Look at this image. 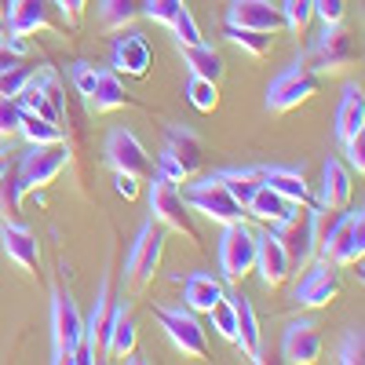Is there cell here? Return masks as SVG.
Here are the masks:
<instances>
[{
    "instance_id": "obj_1",
    "label": "cell",
    "mask_w": 365,
    "mask_h": 365,
    "mask_svg": "<svg viewBox=\"0 0 365 365\" xmlns=\"http://www.w3.org/2000/svg\"><path fill=\"white\" fill-rule=\"evenodd\" d=\"M84 340V318L77 311V303L70 292L58 289L51 296V361L55 365H70L73 351Z\"/></svg>"
},
{
    "instance_id": "obj_2",
    "label": "cell",
    "mask_w": 365,
    "mask_h": 365,
    "mask_svg": "<svg viewBox=\"0 0 365 365\" xmlns=\"http://www.w3.org/2000/svg\"><path fill=\"white\" fill-rule=\"evenodd\" d=\"M256 267V234L245 223H223V237H220V270L230 285L245 282Z\"/></svg>"
},
{
    "instance_id": "obj_3",
    "label": "cell",
    "mask_w": 365,
    "mask_h": 365,
    "mask_svg": "<svg viewBox=\"0 0 365 365\" xmlns=\"http://www.w3.org/2000/svg\"><path fill=\"white\" fill-rule=\"evenodd\" d=\"M314 91H318V73L299 58V63H292L289 70H282L278 77L270 81V88H267V110L289 113L299 103H307Z\"/></svg>"
},
{
    "instance_id": "obj_4",
    "label": "cell",
    "mask_w": 365,
    "mask_h": 365,
    "mask_svg": "<svg viewBox=\"0 0 365 365\" xmlns=\"http://www.w3.org/2000/svg\"><path fill=\"white\" fill-rule=\"evenodd\" d=\"M182 201H187L190 212H201V216L216 220V223H237L241 216H245V208L227 194V187L216 175H205V179L190 182V187L182 190Z\"/></svg>"
},
{
    "instance_id": "obj_5",
    "label": "cell",
    "mask_w": 365,
    "mask_h": 365,
    "mask_svg": "<svg viewBox=\"0 0 365 365\" xmlns=\"http://www.w3.org/2000/svg\"><path fill=\"white\" fill-rule=\"evenodd\" d=\"M361 256H365V208L358 205L340 216L322 259H329L332 267H358Z\"/></svg>"
},
{
    "instance_id": "obj_6",
    "label": "cell",
    "mask_w": 365,
    "mask_h": 365,
    "mask_svg": "<svg viewBox=\"0 0 365 365\" xmlns=\"http://www.w3.org/2000/svg\"><path fill=\"white\" fill-rule=\"evenodd\" d=\"M70 161V146L63 143H44V146H29V154L15 165L19 179H22V190H44L48 182H55V175L66 168Z\"/></svg>"
},
{
    "instance_id": "obj_7",
    "label": "cell",
    "mask_w": 365,
    "mask_h": 365,
    "mask_svg": "<svg viewBox=\"0 0 365 365\" xmlns=\"http://www.w3.org/2000/svg\"><path fill=\"white\" fill-rule=\"evenodd\" d=\"M150 212H154V220L179 230V234H187L190 241H197V223L190 216V208L187 201H182V194L175 190V182H168L165 175H154V182H150Z\"/></svg>"
},
{
    "instance_id": "obj_8",
    "label": "cell",
    "mask_w": 365,
    "mask_h": 365,
    "mask_svg": "<svg viewBox=\"0 0 365 365\" xmlns=\"http://www.w3.org/2000/svg\"><path fill=\"white\" fill-rule=\"evenodd\" d=\"M161 252H165V230H158L154 220H150L139 230V237L132 241V252H128V263H125V282L132 289H146L150 282H154Z\"/></svg>"
},
{
    "instance_id": "obj_9",
    "label": "cell",
    "mask_w": 365,
    "mask_h": 365,
    "mask_svg": "<svg viewBox=\"0 0 365 365\" xmlns=\"http://www.w3.org/2000/svg\"><path fill=\"white\" fill-rule=\"evenodd\" d=\"M158 322L165 329V336L172 340L175 351H182L194 361H205L208 358V344H205V329L201 322L194 318L190 307H161L158 311Z\"/></svg>"
},
{
    "instance_id": "obj_10",
    "label": "cell",
    "mask_w": 365,
    "mask_h": 365,
    "mask_svg": "<svg viewBox=\"0 0 365 365\" xmlns=\"http://www.w3.org/2000/svg\"><path fill=\"white\" fill-rule=\"evenodd\" d=\"M358 58V48L351 41L347 29L340 26H325V34L318 37V44L311 48V55L303 58L314 73H336V70H347Z\"/></svg>"
},
{
    "instance_id": "obj_11",
    "label": "cell",
    "mask_w": 365,
    "mask_h": 365,
    "mask_svg": "<svg viewBox=\"0 0 365 365\" xmlns=\"http://www.w3.org/2000/svg\"><path fill=\"white\" fill-rule=\"evenodd\" d=\"M303 270L307 274L296 285V303L299 307H329L340 296V274H336L340 267H332L329 259H318V263H307Z\"/></svg>"
},
{
    "instance_id": "obj_12",
    "label": "cell",
    "mask_w": 365,
    "mask_h": 365,
    "mask_svg": "<svg viewBox=\"0 0 365 365\" xmlns=\"http://www.w3.org/2000/svg\"><path fill=\"white\" fill-rule=\"evenodd\" d=\"M106 161L113 172H128V175H150V154L139 143V135L132 128H113L106 139Z\"/></svg>"
},
{
    "instance_id": "obj_13",
    "label": "cell",
    "mask_w": 365,
    "mask_h": 365,
    "mask_svg": "<svg viewBox=\"0 0 365 365\" xmlns=\"http://www.w3.org/2000/svg\"><path fill=\"white\" fill-rule=\"evenodd\" d=\"M252 270H259V282H263L267 289H278V285L289 282L292 259H289L285 245L278 241V234H274V230L256 234V267H252Z\"/></svg>"
},
{
    "instance_id": "obj_14",
    "label": "cell",
    "mask_w": 365,
    "mask_h": 365,
    "mask_svg": "<svg viewBox=\"0 0 365 365\" xmlns=\"http://www.w3.org/2000/svg\"><path fill=\"white\" fill-rule=\"evenodd\" d=\"M270 230L278 234V241L285 245V252L292 259V270H303V267L314 259V237H311V223H307V205H303V216H299V208H296L289 220L274 223Z\"/></svg>"
},
{
    "instance_id": "obj_15",
    "label": "cell",
    "mask_w": 365,
    "mask_h": 365,
    "mask_svg": "<svg viewBox=\"0 0 365 365\" xmlns=\"http://www.w3.org/2000/svg\"><path fill=\"white\" fill-rule=\"evenodd\" d=\"M282 358L289 365H314L322 358V336H318V325L299 318L285 329V340H282Z\"/></svg>"
},
{
    "instance_id": "obj_16",
    "label": "cell",
    "mask_w": 365,
    "mask_h": 365,
    "mask_svg": "<svg viewBox=\"0 0 365 365\" xmlns=\"http://www.w3.org/2000/svg\"><path fill=\"white\" fill-rule=\"evenodd\" d=\"M227 22L230 26H249V29H263V34H278L285 26L282 11L270 4V0H230L227 8Z\"/></svg>"
},
{
    "instance_id": "obj_17",
    "label": "cell",
    "mask_w": 365,
    "mask_h": 365,
    "mask_svg": "<svg viewBox=\"0 0 365 365\" xmlns=\"http://www.w3.org/2000/svg\"><path fill=\"white\" fill-rule=\"evenodd\" d=\"M150 63H154V55H150V44L143 34L128 29L125 37H117L113 44V70L125 73V77H146L150 73Z\"/></svg>"
},
{
    "instance_id": "obj_18",
    "label": "cell",
    "mask_w": 365,
    "mask_h": 365,
    "mask_svg": "<svg viewBox=\"0 0 365 365\" xmlns=\"http://www.w3.org/2000/svg\"><path fill=\"white\" fill-rule=\"evenodd\" d=\"M106 332H110V285L103 282L96 292V303H91V314L84 318V340H81L91 361L106 358Z\"/></svg>"
},
{
    "instance_id": "obj_19",
    "label": "cell",
    "mask_w": 365,
    "mask_h": 365,
    "mask_svg": "<svg viewBox=\"0 0 365 365\" xmlns=\"http://www.w3.org/2000/svg\"><path fill=\"white\" fill-rule=\"evenodd\" d=\"M0 241H4L8 259H15L22 270L34 274L41 267V245H37V237H34L29 227H22L15 220H4V227H0Z\"/></svg>"
},
{
    "instance_id": "obj_20",
    "label": "cell",
    "mask_w": 365,
    "mask_h": 365,
    "mask_svg": "<svg viewBox=\"0 0 365 365\" xmlns=\"http://www.w3.org/2000/svg\"><path fill=\"white\" fill-rule=\"evenodd\" d=\"M230 303H234V318H237V347L245 351V358L249 361H263V332H259V318H256V311H252V299H245L241 292H234L230 296Z\"/></svg>"
},
{
    "instance_id": "obj_21",
    "label": "cell",
    "mask_w": 365,
    "mask_h": 365,
    "mask_svg": "<svg viewBox=\"0 0 365 365\" xmlns=\"http://www.w3.org/2000/svg\"><path fill=\"white\" fill-rule=\"evenodd\" d=\"M135 344H139V332H135L128 303H113L110 332H106V358H128V354H135Z\"/></svg>"
},
{
    "instance_id": "obj_22",
    "label": "cell",
    "mask_w": 365,
    "mask_h": 365,
    "mask_svg": "<svg viewBox=\"0 0 365 365\" xmlns=\"http://www.w3.org/2000/svg\"><path fill=\"white\" fill-rule=\"evenodd\" d=\"M165 154H168L182 172H187V175H197L201 165H205V146H201V139H197L190 128H182V125L168 128V146H165Z\"/></svg>"
},
{
    "instance_id": "obj_23",
    "label": "cell",
    "mask_w": 365,
    "mask_h": 365,
    "mask_svg": "<svg viewBox=\"0 0 365 365\" xmlns=\"http://www.w3.org/2000/svg\"><path fill=\"white\" fill-rule=\"evenodd\" d=\"M351 190H354V182H351V172L344 168V161L329 158L322 165V205L332 212H344L351 205Z\"/></svg>"
},
{
    "instance_id": "obj_24",
    "label": "cell",
    "mask_w": 365,
    "mask_h": 365,
    "mask_svg": "<svg viewBox=\"0 0 365 365\" xmlns=\"http://www.w3.org/2000/svg\"><path fill=\"white\" fill-rule=\"evenodd\" d=\"M8 26L11 34L29 37L37 29H48V0H8Z\"/></svg>"
},
{
    "instance_id": "obj_25",
    "label": "cell",
    "mask_w": 365,
    "mask_h": 365,
    "mask_svg": "<svg viewBox=\"0 0 365 365\" xmlns=\"http://www.w3.org/2000/svg\"><path fill=\"white\" fill-rule=\"evenodd\" d=\"M358 132H365V96H361L358 84H347L344 99H340V110H336V139L347 143Z\"/></svg>"
},
{
    "instance_id": "obj_26",
    "label": "cell",
    "mask_w": 365,
    "mask_h": 365,
    "mask_svg": "<svg viewBox=\"0 0 365 365\" xmlns=\"http://www.w3.org/2000/svg\"><path fill=\"white\" fill-rule=\"evenodd\" d=\"M296 208H299V205H289L282 194H274V190L267 187V182H259L256 194H252V197H249V205H245V212H249L252 220L270 223V227H274V223H282V220H289Z\"/></svg>"
},
{
    "instance_id": "obj_27",
    "label": "cell",
    "mask_w": 365,
    "mask_h": 365,
    "mask_svg": "<svg viewBox=\"0 0 365 365\" xmlns=\"http://www.w3.org/2000/svg\"><path fill=\"white\" fill-rule=\"evenodd\" d=\"M263 182L274 190V194H282L289 205H311V190H307V179H303L296 168H282V165H274V168H263Z\"/></svg>"
},
{
    "instance_id": "obj_28",
    "label": "cell",
    "mask_w": 365,
    "mask_h": 365,
    "mask_svg": "<svg viewBox=\"0 0 365 365\" xmlns=\"http://www.w3.org/2000/svg\"><path fill=\"white\" fill-rule=\"evenodd\" d=\"M132 103V91L125 88V81H120L117 70H99L96 77V91H91V106H96L99 113H110V110H120Z\"/></svg>"
},
{
    "instance_id": "obj_29",
    "label": "cell",
    "mask_w": 365,
    "mask_h": 365,
    "mask_svg": "<svg viewBox=\"0 0 365 365\" xmlns=\"http://www.w3.org/2000/svg\"><path fill=\"white\" fill-rule=\"evenodd\" d=\"M182 299H187L190 311L208 314L223 299V285H220V278H212V274H201L197 270V274H190V278H187V285H182Z\"/></svg>"
},
{
    "instance_id": "obj_30",
    "label": "cell",
    "mask_w": 365,
    "mask_h": 365,
    "mask_svg": "<svg viewBox=\"0 0 365 365\" xmlns=\"http://www.w3.org/2000/svg\"><path fill=\"white\" fill-rule=\"evenodd\" d=\"M216 179L227 187V194H230L241 208H245L249 197L256 194V187L263 182V168H227V172H220Z\"/></svg>"
},
{
    "instance_id": "obj_31",
    "label": "cell",
    "mask_w": 365,
    "mask_h": 365,
    "mask_svg": "<svg viewBox=\"0 0 365 365\" xmlns=\"http://www.w3.org/2000/svg\"><path fill=\"white\" fill-rule=\"evenodd\" d=\"M182 58H187V66L194 77H208V81H223L227 66H223V58L220 51H212L208 44H190V48H182Z\"/></svg>"
},
{
    "instance_id": "obj_32",
    "label": "cell",
    "mask_w": 365,
    "mask_h": 365,
    "mask_svg": "<svg viewBox=\"0 0 365 365\" xmlns=\"http://www.w3.org/2000/svg\"><path fill=\"white\" fill-rule=\"evenodd\" d=\"M19 135L29 143V146H44V143H63V128L55 120H44L37 113L22 110V120H19Z\"/></svg>"
},
{
    "instance_id": "obj_33",
    "label": "cell",
    "mask_w": 365,
    "mask_h": 365,
    "mask_svg": "<svg viewBox=\"0 0 365 365\" xmlns=\"http://www.w3.org/2000/svg\"><path fill=\"white\" fill-rule=\"evenodd\" d=\"M15 103H19V110H29V113H37V117H44V120H55V125H63V120H66L63 113L48 103V96L41 91V84H37L34 77H29V84L15 96Z\"/></svg>"
},
{
    "instance_id": "obj_34",
    "label": "cell",
    "mask_w": 365,
    "mask_h": 365,
    "mask_svg": "<svg viewBox=\"0 0 365 365\" xmlns=\"http://www.w3.org/2000/svg\"><path fill=\"white\" fill-rule=\"evenodd\" d=\"M139 0H103L99 4V19L106 29H128L139 19Z\"/></svg>"
},
{
    "instance_id": "obj_35",
    "label": "cell",
    "mask_w": 365,
    "mask_h": 365,
    "mask_svg": "<svg viewBox=\"0 0 365 365\" xmlns=\"http://www.w3.org/2000/svg\"><path fill=\"white\" fill-rule=\"evenodd\" d=\"M227 41L237 44L241 51H249L252 58H263L270 51V34H263V29H249V26H230L227 22Z\"/></svg>"
},
{
    "instance_id": "obj_36",
    "label": "cell",
    "mask_w": 365,
    "mask_h": 365,
    "mask_svg": "<svg viewBox=\"0 0 365 365\" xmlns=\"http://www.w3.org/2000/svg\"><path fill=\"white\" fill-rule=\"evenodd\" d=\"M22 179H19V168H15V161H11V168L0 175V212H4L8 220H15L19 212H22Z\"/></svg>"
},
{
    "instance_id": "obj_37",
    "label": "cell",
    "mask_w": 365,
    "mask_h": 365,
    "mask_svg": "<svg viewBox=\"0 0 365 365\" xmlns=\"http://www.w3.org/2000/svg\"><path fill=\"white\" fill-rule=\"evenodd\" d=\"M187 99H190L194 110L212 113V110L220 106V84L208 81V77H194V73H190V81H187Z\"/></svg>"
},
{
    "instance_id": "obj_38",
    "label": "cell",
    "mask_w": 365,
    "mask_h": 365,
    "mask_svg": "<svg viewBox=\"0 0 365 365\" xmlns=\"http://www.w3.org/2000/svg\"><path fill=\"white\" fill-rule=\"evenodd\" d=\"M278 11H282V22L292 29L296 37H299V34H307V26H311V19H314L311 0H285Z\"/></svg>"
},
{
    "instance_id": "obj_39",
    "label": "cell",
    "mask_w": 365,
    "mask_h": 365,
    "mask_svg": "<svg viewBox=\"0 0 365 365\" xmlns=\"http://www.w3.org/2000/svg\"><path fill=\"white\" fill-rule=\"evenodd\" d=\"M208 318H212V329H216L223 340H230V344L237 340V318H234V303H230V296H223L216 307L208 311Z\"/></svg>"
},
{
    "instance_id": "obj_40",
    "label": "cell",
    "mask_w": 365,
    "mask_h": 365,
    "mask_svg": "<svg viewBox=\"0 0 365 365\" xmlns=\"http://www.w3.org/2000/svg\"><path fill=\"white\" fill-rule=\"evenodd\" d=\"M172 34H175L179 48L205 44V37H201V29H197V22H194V15H190V8H187V4H182V8L175 11V19H172Z\"/></svg>"
},
{
    "instance_id": "obj_41",
    "label": "cell",
    "mask_w": 365,
    "mask_h": 365,
    "mask_svg": "<svg viewBox=\"0 0 365 365\" xmlns=\"http://www.w3.org/2000/svg\"><path fill=\"white\" fill-rule=\"evenodd\" d=\"M29 77H34V70L29 66H11V70H0V96H8V99H15L19 91L29 84Z\"/></svg>"
},
{
    "instance_id": "obj_42",
    "label": "cell",
    "mask_w": 365,
    "mask_h": 365,
    "mask_svg": "<svg viewBox=\"0 0 365 365\" xmlns=\"http://www.w3.org/2000/svg\"><path fill=\"white\" fill-rule=\"evenodd\" d=\"M336 361H340V365H361V361H365V340H361L358 329H351L347 336H344V344H340V351H336Z\"/></svg>"
},
{
    "instance_id": "obj_43",
    "label": "cell",
    "mask_w": 365,
    "mask_h": 365,
    "mask_svg": "<svg viewBox=\"0 0 365 365\" xmlns=\"http://www.w3.org/2000/svg\"><path fill=\"white\" fill-rule=\"evenodd\" d=\"M37 84H41V91H44V96H48V103L58 110V113H63L66 117V96H63V84H58V77L51 73V70H41L37 77H34Z\"/></svg>"
},
{
    "instance_id": "obj_44",
    "label": "cell",
    "mask_w": 365,
    "mask_h": 365,
    "mask_svg": "<svg viewBox=\"0 0 365 365\" xmlns=\"http://www.w3.org/2000/svg\"><path fill=\"white\" fill-rule=\"evenodd\" d=\"M179 8H182V0H146L143 15L154 19V22H161V26H172V19H175Z\"/></svg>"
},
{
    "instance_id": "obj_45",
    "label": "cell",
    "mask_w": 365,
    "mask_h": 365,
    "mask_svg": "<svg viewBox=\"0 0 365 365\" xmlns=\"http://www.w3.org/2000/svg\"><path fill=\"white\" fill-rule=\"evenodd\" d=\"M311 11L325 26H340L344 22V11H347V0H311Z\"/></svg>"
},
{
    "instance_id": "obj_46",
    "label": "cell",
    "mask_w": 365,
    "mask_h": 365,
    "mask_svg": "<svg viewBox=\"0 0 365 365\" xmlns=\"http://www.w3.org/2000/svg\"><path fill=\"white\" fill-rule=\"evenodd\" d=\"M96 77H99V70L91 66V63H73V66H70L73 88L81 91V96H88V99H91V91H96Z\"/></svg>"
},
{
    "instance_id": "obj_47",
    "label": "cell",
    "mask_w": 365,
    "mask_h": 365,
    "mask_svg": "<svg viewBox=\"0 0 365 365\" xmlns=\"http://www.w3.org/2000/svg\"><path fill=\"white\" fill-rule=\"evenodd\" d=\"M19 120H22V110L15 99L0 96V135H19Z\"/></svg>"
},
{
    "instance_id": "obj_48",
    "label": "cell",
    "mask_w": 365,
    "mask_h": 365,
    "mask_svg": "<svg viewBox=\"0 0 365 365\" xmlns=\"http://www.w3.org/2000/svg\"><path fill=\"white\" fill-rule=\"evenodd\" d=\"M344 154H347V165L358 168V175H361L365 172V132H358L344 143Z\"/></svg>"
},
{
    "instance_id": "obj_49",
    "label": "cell",
    "mask_w": 365,
    "mask_h": 365,
    "mask_svg": "<svg viewBox=\"0 0 365 365\" xmlns=\"http://www.w3.org/2000/svg\"><path fill=\"white\" fill-rule=\"evenodd\" d=\"M55 8L63 11V19H66V26H70V29H77V26H81V19H84L88 0H55Z\"/></svg>"
},
{
    "instance_id": "obj_50",
    "label": "cell",
    "mask_w": 365,
    "mask_h": 365,
    "mask_svg": "<svg viewBox=\"0 0 365 365\" xmlns=\"http://www.w3.org/2000/svg\"><path fill=\"white\" fill-rule=\"evenodd\" d=\"M113 190L120 197H139V175H128V172H113Z\"/></svg>"
},
{
    "instance_id": "obj_51",
    "label": "cell",
    "mask_w": 365,
    "mask_h": 365,
    "mask_svg": "<svg viewBox=\"0 0 365 365\" xmlns=\"http://www.w3.org/2000/svg\"><path fill=\"white\" fill-rule=\"evenodd\" d=\"M158 175H165L168 182H187V179H190L187 172H182V168L168 158V154H161V158H158Z\"/></svg>"
},
{
    "instance_id": "obj_52",
    "label": "cell",
    "mask_w": 365,
    "mask_h": 365,
    "mask_svg": "<svg viewBox=\"0 0 365 365\" xmlns=\"http://www.w3.org/2000/svg\"><path fill=\"white\" fill-rule=\"evenodd\" d=\"M19 63H22V55H19L4 37H0V70H11V66H19Z\"/></svg>"
},
{
    "instance_id": "obj_53",
    "label": "cell",
    "mask_w": 365,
    "mask_h": 365,
    "mask_svg": "<svg viewBox=\"0 0 365 365\" xmlns=\"http://www.w3.org/2000/svg\"><path fill=\"white\" fill-rule=\"evenodd\" d=\"M11 168V150H4V146H0V175H4Z\"/></svg>"
},
{
    "instance_id": "obj_54",
    "label": "cell",
    "mask_w": 365,
    "mask_h": 365,
    "mask_svg": "<svg viewBox=\"0 0 365 365\" xmlns=\"http://www.w3.org/2000/svg\"><path fill=\"white\" fill-rule=\"evenodd\" d=\"M0 15H4V0H0Z\"/></svg>"
}]
</instances>
